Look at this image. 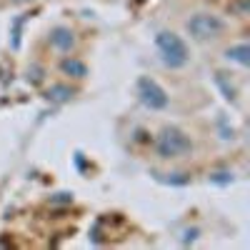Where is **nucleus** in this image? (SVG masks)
I'll return each instance as SVG.
<instances>
[{
	"label": "nucleus",
	"mask_w": 250,
	"mask_h": 250,
	"mask_svg": "<svg viewBox=\"0 0 250 250\" xmlns=\"http://www.w3.org/2000/svg\"><path fill=\"white\" fill-rule=\"evenodd\" d=\"M73 203V193H55L50 198V205H70Z\"/></svg>",
	"instance_id": "obj_9"
},
{
	"label": "nucleus",
	"mask_w": 250,
	"mask_h": 250,
	"mask_svg": "<svg viewBox=\"0 0 250 250\" xmlns=\"http://www.w3.org/2000/svg\"><path fill=\"white\" fill-rule=\"evenodd\" d=\"M155 48H158L163 65L170 68V70H180L190 62V48H188V43L173 30H158L155 33Z\"/></svg>",
	"instance_id": "obj_1"
},
{
	"label": "nucleus",
	"mask_w": 250,
	"mask_h": 250,
	"mask_svg": "<svg viewBox=\"0 0 250 250\" xmlns=\"http://www.w3.org/2000/svg\"><path fill=\"white\" fill-rule=\"evenodd\" d=\"M193 153V138L175 125H165L155 138V155L160 160H178Z\"/></svg>",
	"instance_id": "obj_2"
},
{
	"label": "nucleus",
	"mask_w": 250,
	"mask_h": 250,
	"mask_svg": "<svg viewBox=\"0 0 250 250\" xmlns=\"http://www.w3.org/2000/svg\"><path fill=\"white\" fill-rule=\"evenodd\" d=\"M225 60L230 62H238V65L248 68L250 65V45L248 43H238V45H230L225 50Z\"/></svg>",
	"instance_id": "obj_7"
},
{
	"label": "nucleus",
	"mask_w": 250,
	"mask_h": 250,
	"mask_svg": "<svg viewBox=\"0 0 250 250\" xmlns=\"http://www.w3.org/2000/svg\"><path fill=\"white\" fill-rule=\"evenodd\" d=\"M70 98H73V88L65 85V83H55V85L48 88V100H53V103H65Z\"/></svg>",
	"instance_id": "obj_8"
},
{
	"label": "nucleus",
	"mask_w": 250,
	"mask_h": 250,
	"mask_svg": "<svg viewBox=\"0 0 250 250\" xmlns=\"http://www.w3.org/2000/svg\"><path fill=\"white\" fill-rule=\"evenodd\" d=\"M60 73L68 75V78H73V80H83V78H88V65H85L80 58L68 55V58L60 60Z\"/></svg>",
	"instance_id": "obj_6"
},
{
	"label": "nucleus",
	"mask_w": 250,
	"mask_h": 250,
	"mask_svg": "<svg viewBox=\"0 0 250 250\" xmlns=\"http://www.w3.org/2000/svg\"><path fill=\"white\" fill-rule=\"evenodd\" d=\"M13 5H25V3H33V0H10Z\"/></svg>",
	"instance_id": "obj_11"
},
{
	"label": "nucleus",
	"mask_w": 250,
	"mask_h": 250,
	"mask_svg": "<svg viewBox=\"0 0 250 250\" xmlns=\"http://www.w3.org/2000/svg\"><path fill=\"white\" fill-rule=\"evenodd\" d=\"M198 235H200V230H198V228H190V230H185L183 245H190V243H195V240H198Z\"/></svg>",
	"instance_id": "obj_10"
},
{
	"label": "nucleus",
	"mask_w": 250,
	"mask_h": 250,
	"mask_svg": "<svg viewBox=\"0 0 250 250\" xmlns=\"http://www.w3.org/2000/svg\"><path fill=\"white\" fill-rule=\"evenodd\" d=\"M185 30L193 40L205 43V40H215L225 33V20L215 13H195L185 20Z\"/></svg>",
	"instance_id": "obj_3"
},
{
	"label": "nucleus",
	"mask_w": 250,
	"mask_h": 250,
	"mask_svg": "<svg viewBox=\"0 0 250 250\" xmlns=\"http://www.w3.org/2000/svg\"><path fill=\"white\" fill-rule=\"evenodd\" d=\"M48 43H50V48L58 50V53H70L73 45H75V33H73L68 25H55V28H50V33H48Z\"/></svg>",
	"instance_id": "obj_5"
},
{
	"label": "nucleus",
	"mask_w": 250,
	"mask_h": 250,
	"mask_svg": "<svg viewBox=\"0 0 250 250\" xmlns=\"http://www.w3.org/2000/svg\"><path fill=\"white\" fill-rule=\"evenodd\" d=\"M135 95L148 110H165L170 105V95L160 83L150 75H140L135 80Z\"/></svg>",
	"instance_id": "obj_4"
}]
</instances>
